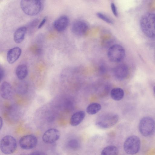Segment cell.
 I'll list each match as a JSON object with an SVG mask.
<instances>
[{"instance_id":"6","label":"cell","mask_w":155,"mask_h":155,"mask_svg":"<svg viewBox=\"0 0 155 155\" xmlns=\"http://www.w3.org/2000/svg\"><path fill=\"white\" fill-rule=\"evenodd\" d=\"M17 143L16 139L11 135H6L1 139L0 147L2 152L5 154L13 153L16 150Z\"/></svg>"},{"instance_id":"21","label":"cell","mask_w":155,"mask_h":155,"mask_svg":"<svg viewBox=\"0 0 155 155\" xmlns=\"http://www.w3.org/2000/svg\"><path fill=\"white\" fill-rule=\"evenodd\" d=\"M68 147L73 150H77L80 147V143L78 140L72 139L70 140L68 144Z\"/></svg>"},{"instance_id":"1","label":"cell","mask_w":155,"mask_h":155,"mask_svg":"<svg viewBox=\"0 0 155 155\" xmlns=\"http://www.w3.org/2000/svg\"><path fill=\"white\" fill-rule=\"evenodd\" d=\"M140 26L141 30L147 37H155V13H147L140 18Z\"/></svg>"},{"instance_id":"29","label":"cell","mask_w":155,"mask_h":155,"mask_svg":"<svg viewBox=\"0 0 155 155\" xmlns=\"http://www.w3.org/2000/svg\"><path fill=\"white\" fill-rule=\"evenodd\" d=\"M154 58L155 60V50L154 51Z\"/></svg>"},{"instance_id":"4","label":"cell","mask_w":155,"mask_h":155,"mask_svg":"<svg viewBox=\"0 0 155 155\" xmlns=\"http://www.w3.org/2000/svg\"><path fill=\"white\" fill-rule=\"evenodd\" d=\"M140 138L136 135H131L125 140L124 148L125 152L130 155H135L140 150Z\"/></svg>"},{"instance_id":"14","label":"cell","mask_w":155,"mask_h":155,"mask_svg":"<svg viewBox=\"0 0 155 155\" xmlns=\"http://www.w3.org/2000/svg\"><path fill=\"white\" fill-rule=\"evenodd\" d=\"M0 93L1 96L3 99H9L12 93V87L11 84L7 81L2 82L0 86Z\"/></svg>"},{"instance_id":"8","label":"cell","mask_w":155,"mask_h":155,"mask_svg":"<svg viewBox=\"0 0 155 155\" xmlns=\"http://www.w3.org/2000/svg\"><path fill=\"white\" fill-rule=\"evenodd\" d=\"M38 143V139L35 136L27 135L24 136L20 139L19 145L20 147L24 150H30L34 148Z\"/></svg>"},{"instance_id":"26","label":"cell","mask_w":155,"mask_h":155,"mask_svg":"<svg viewBox=\"0 0 155 155\" xmlns=\"http://www.w3.org/2000/svg\"><path fill=\"white\" fill-rule=\"evenodd\" d=\"M0 129H1L3 125V120L1 117L0 118Z\"/></svg>"},{"instance_id":"11","label":"cell","mask_w":155,"mask_h":155,"mask_svg":"<svg viewBox=\"0 0 155 155\" xmlns=\"http://www.w3.org/2000/svg\"><path fill=\"white\" fill-rule=\"evenodd\" d=\"M113 74L115 77L119 80L126 79L129 74V69L125 64H121L116 66L113 69Z\"/></svg>"},{"instance_id":"3","label":"cell","mask_w":155,"mask_h":155,"mask_svg":"<svg viewBox=\"0 0 155 155\" xmlns=\"http://www.w3.org/2000/svg\"><path fill=\"white\" fill-rule=\"evenodd\" d=\"M118 119L119 116L116 114L104 113L97 117L96 124L101 128H108L114 125L118 122Z\"/></svg>"},{"instance_id":"5","label":"cell","mask_w":155,"mask_h":155,"mask_svg":"<svg viewBox=\"0 0 155 155\" xmlns=\"http://www.w3.org/2000/svg\"><path fill=\"white\" fill-rule=\"evenodd\" d=\"M139 129L140 133L144 137L151 135L155 130V122L150 117H145L140 120L139 124Z\"/></svg>"},{"instance_id":"16","label":"cell","mask_w":155,"mask_h":155,"mask_svg":"<svg viewBox=\"0 0 155 155\" xmlns=\"http://www.w3.org/2000/svg\"><path fill=\"white\" fill-rule=\"evenodd\" d=\"M26 31L27 28L25 27H20L15 31L14 35V39L16 43H19L23 41Z\"/></svg>"},{"instance_id":"13","label":"cell","mask_w":155,"mask_h":155,"mask_svg":"<svg viewBox=\"0 0 155 155\" xmlns=\"http://www.w3.org/2000/svg\"><path fill=\"white\" fill-rule=\"evenodd\" d=\"M21 52V49L18 47H15L10 49L7 55L8 62L10 64L14 63L19 58Z\"/></svg>"},{"instance_id":"20","label":"cell","mask_w":155,"mask_h":155,"mask_svg":"<svg viewBox=\"0 0 155 155\" xmlns=\"http://www.w3.org/2000/svg\"><path fill=\"white\" fill-rule=\"evenodd\" d=\"M117 148L113 145H110L105 147L102 150L101 155H118Z\"/></svg>"},{"instance_id":"15","label":"cell","mask_w":155,"mask_h":155,"mask_svg":"<svg viewBox=\"0 0 155 155\" xmlns=\"http://www.w3.org/2000/svg\"><path fill=\"white\" fill-rule=\"evenodd\" d=\"M85 116V112L82 110L78 111L74 114L70 119V124L73 126L79 125L84 119Z\"/></svg>"},{"instance_id":"24","label":"cell","mask_w":155,"mask_h":155,"mask_svg":"<svg viewBox=\"0 0 155 155\" xmlns=\"http://www.w3.org/2000/svg\"><path fill=\"white\" fill-rule=\"evenodd\" d=\"M46 18H45L42 20V21L40 22L38 28V29L42 27V26L44 25L46 21Z\"/></svg>"},{"instance_id":"23","label":"cell","mask_w":155,"mask_h":155,"mask_svg":"<svg viewBox=\"0 0 155 155\" xmlns=\"http://www.w3.org/2000/svg\"><path fill=\"white\" fill-rule=\"evenodd\" d=\"M110 6L113 14L115 16L117 17L118 16V14L117 8L115 5L114 3H112L111 4Z\"/></svg>"},{"instance_id":"12","label":"cell","mask_w":155,"mask_h":155,"mask_svg":"<svg viewBox=\"0 0 155 155\" xmlns=\"http://www.w3.org/2000/svg\"><path fill=\"white\" fill-rule=\"evenodd\" d=\"M69 23V19L66 15L61 16L54 21L53 25L54 29L59 32L64 30Z\"/></svg>"},{"instance_id":"27","label":"cell","mask_w":155,"mask_h":155,"mask_svg":"<svg viewBox=\"0 0 155 155\" xmlns=\"http://www.w3.org/2000/svg\"><path fill=\"white\" fill-rule=\"evenodd\" d=\"M29 155H40V154L37 152H34L31 153Z\"/></svg>"},{"instance_id":"10","label":"cell","mask_w":155,"mask_h":155,"mask_svg":"<svg viewBox=\"0 0 155 155\" xmlns=\"http://www.w3.org/2000/svg\"><path fill=\"white\" fill-rule=\"evenodd\" d=\"M88 29L86 22L84 21L79 20L74 22L71 26L72 32L78 36H82L85 34Z\"/></svg>"},{"instance_id":"25","label":"cell","mask_w":155,"mask_h":155,"mask_svg":"<svg viewBox=\"0 0 155 155\" xmlns=\"http://www.w3.org/2000/svg\"><path fill=\"white\" fill-rule=\"evenodd\" d=\"M0 79L1 81L3 79L5 74L4 71L1 68L0 69Z\"/></svg>"},{"instance_id":"7","label":"cell","mask_w":155,"mask_h":155,"mask_svg":"<svg viewBox=\"0 0 155 155\" xmlns=\"http://www.w3.org/2000/svg\"><path fill=\"white\" fill-rule=\"evenodd\" d=\"M125 54V50L121 45L115 44L111 46L107 52L109 60L113 62H118L124 58Z\"/></svg>"},{"instance_id":"17","label":"cell","mask_w":155,"mask_h":155,"mask_svg":"<svg viewBox=\"0 0 155 155\" xmlns=\"http://www.w3.org/2000/svg\"><path fill=\"white\" fill-rule=\"evenodd\" d=\"M28 73L27 66L24 64H21L18 66L16 68L15 73L18 78L22 80L27 76Z\"/></svg>"},{"instance_id":"22","label":"cell","mask_w":155,"mask_h":155,"mask_svg":"<svg viewBox=\"0 0 155 155\" xmlns=\"http://www.w3.org/2000/svg\"><path fill=\"white\" fill-rule=\"evenodd\" d=\"M97 15L99 18L101 19L107 23L110 24H112L113 23V21L110 19L106 15H105L101 13L97 12Z\"/></svg>"},{"instance_id":"9","label":"cell","mask_w":155,"mask_h":155,"mask_svg":"<svg viewBox=\"0 0 155 155\" xmlns=\"http://www.w3.org/2000/svg\"><path fill=\"white\" fill-rule=\"evenodd\" d=\"M60 133L55 128H51L47 130L44 133L42 139L43 141L47 144L55 143L59 138Z\"/></svg>"},{"instance_id":"18","label":"cell","mask_w":155,"mask_h":155,"mask_svg":"<svg viewBox=\"0 0 155 155\" xmlns=\"http://www.w3.org/2000/svg\"><path fill=\"white\" fill-rule=\"evenodd\" d=\"M110 94L112 99L115 101H119L121 100L124 97V92L122 88L116 87L111 90Z\"/></svg>"},{"instance_id":"2","label":"cell","mask_w":155,"mask_h":155,"mask_svg":"<svg viewBox=\"0 0 155 155\" xmlns=\"http://www.w3.org/2000/svg\"><path fill=\"white\" fill-rule=\"evenodd\" d=\"M21 8L26 14L34 16L38 14L42 7V3L40 0H21Z\"/></svg>"},{"instance_id":"19","label":"cell","mask_w":155,"mask_h":155,"mask_svg":"<svg viewBox=\"0 0 155 155\" xmlns=\"http://www.w3.org/2000/svg\"><path fill=\"white\" fill-rule=\"evenodd\" d=\"M101 109V106L99 103H93L90 104L87 107V112L91 115L94 114L98 112Z\"/></svg>"},{"instance_id":"28","label":"cell","mask_w":155,"mask_h":155,"mask_svg":"<svg viewBox=\"0 0 155 155\" xmlns=\"http://www.w3.org/2000/svg\"><path fill=\"white\" fill-rule=\"evenodd\" d=\"M153 92H154V94L155 95V86L153 87Z\"/></svg>"}]
</instances>
